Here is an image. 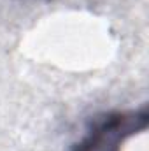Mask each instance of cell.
I'll return each mask as SVG.
<instances>
[{"label":"cell","instance_id":"1","mask_svg":"<svg viewBox=\"0 0 149 151\" xmlns=\"http://www.w3.org/2000/svg\"><path fill=\"white\" fill-rule=\"evenodd\" d=\"M148 109L109 113L97 118L86 137L75 144L74 151H119L121 142L148 128Z\"/></svg>","mask_w":149,"mask_h":151}]
</instances>
